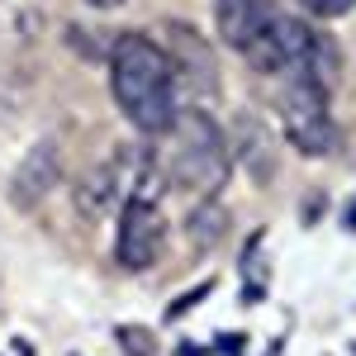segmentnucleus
Instances as JSON below:
<instances>
[{
  "label": "nucleus",
  "mask_w": 356,
  "mask_h": 356,
  "mask_svg": "<svg viewBox=\"0 0 356 356\" xmlns=\"http://www.w3.org/2000/svg\"><path fill=\"white\" fill-rule=\"evenodd\" d=\"M110 90L114 105L129 114L138 134H166L176 124V67L166 57L162 43L143 38V33H119L110 48Z\"/></svg>",
  "instance_id": "obj_1"
},
{
  "label": "nucleus",
  "mask_w": 356,
  "mask_h": 356,
  "mask_svg": "<svg viewBox=\"0 0 356 356\" xmlns=\"http://www.w3.org/2000/svg\"><path fill=\"white\" fill-rule=\"evenodd\" d=\"M166 134H171L166 181L176 191L195 195V200H214L219 186L228 181V166H233V147L223 138L219 119L204 110V105H191V110L176 114V124Z\"/></svg>",
  "instance_id": "obj_2"
},
{
  "label": "nucleus",
  "mask_w": 356,
  "mask_h": 356,
  "mask_svg": "<svg viewBox=\"0 0 356 356\" xmlns=\"http://www.w3.org/2000/svg\"><path fill=\"white\" fill-rule=\"evenodd\" d=\"M280 129H285L295 152L328 157L332 147H337V124H332V114H328V90L295 76L280 90Z\"/></svg>",
  "instance_id": "obj_3"
},
{
  "label": "nucleus",
  "mask_w": 356,
  "mask_h": 356,
  "mask_svg": "<svg viewBox=\"0 0 356 356\" xmlns=\"http://www.w3.org/2000/svg\"><path fill=\"white\" fill-rule=\"evenodd\" d=\"M166 247V219L157 200H124L119 204V233H114V257L129 271H147Z\"/></svg>",
  "instance_id": "obj_4"
},
{
  "label": "nucleus",
  "mask_w": 356,
  "mask_h": 356,
  "mask_svg": "<svg viewBox=\"0 0 356 356\" xmlns=\"http://www.w3.org/2000/svg\"><path fill=\"white\" fill-rule=\"evenodd\" d=\"M171 67H176V86H186V95L195 100H214L219 95V67H214V53L204 48V38L186 24H171Z\"/></svg>",
  "instance_id": "obj_5"
},
{
  "label": "nucleus",
  "mask_w": 356,
  "mask_h": 356,
  "mask_svg": "<svg viewBox=\"0 0 356 356\" xmlns=\"http://www.w3.org/2000/svg\"><path fill=\"white\" fill-rule=\"evenodd\" d=\"M57 176H62L57 147L53 143H33L24 157H19L15 176H10V204H15V209H38V204L57 191Z\"/></svg>",
  "instance_id": "obj_6"
},
{
  "label": "nucleus",
  "mask_w": 356,
  "mask_h": 356,
  "mask_svg": "<svg viewBox=\"0 0 356 356\" xmlns=\"http://www.w3.org/2000/svg\"><path fill=\"white\" fill-rule=\"evenodd\" d=\"M266 19H271V5H266V0H219V5H214L219 38L228 43V48H238V53L261 33Z\"/></svg>",
  "instance_id": "obj_7"
},
{
  "label": "nucleus",
  "mask_w": 356,
  "mask_h": 356,
  "mask_svg": "<svg viewBox=\"0 0 356 356\" xmlns=\"http://www.w3.org/2000/svg\"><path fill=\"white\" fill-rule=\"evenodd\" d=\"M76 204H81L90 219H100V214H110L114 204H124V157H119V147H114V157H105V162L81 181Z\"/></svg>",
  "instance_id": "obj_8"
},
{
  "label": "nucleus",
  "mask_w": 356,
  "mask_h": 356,
  "mask_svg": "<svg viewBox=\"0 0 356 356\" xmlns=\"http://www.w3.org/2000/svg\"><path fill=\"white\" fill-rule=\"evenodd\" d=\"M223 228H228V214H223L219 200H195L191 219H186V238H191L195 252H209L223 238Z\"/></svg>",
  "instance_id": "obj_9"
},
{
  "label": "nucleus",
  "mask_w": 356,
  "mask_h": 356,
  "mask_svg": "<svg viewBox=\"0 0 356 356\" xmlns=\"http://www.w3.org/2000/svg\"><path fill=\"white\" fill-rule=\"evenodd\" d=\"M119 342H124V352L129 356H152V332L147 328H134V323H124V328L114 332Z\"/></svg>",
  "instance_id": "obj_10"
},
{
  "label": "nucleus",
  "mask_w": 356,
  "mask_h": 356,
  "mask_svg": "<svg viewBox=\"0 0 356 356\" xmlns=\"http://www.w3.org/2000/svg\"><path fill=\"white\" fill-rule=\"evenodd\" d=\"M304 10L314 15V19H337V15H347L356 0H300Z\"/></svg>",
  "instance_id": "obj_11"
},
{
  "label": "nucleus",
  "mask_w": 356,
  "mask_h": 356,
  "mask_svg": "<svg viewBox=\"0 0 356 356\" xmlns=\"http://www.w3.org/2000/svg\"><path fill=\"white\" fill-rule=\"evenodd\" d=\"M209 290H214L209 280H204V285H195L191 295H181V300H176V304H171V309H166V318H181V314H186V309H195V300H204Z\"/></svg>",
  "instance_id": "obj_12"
},
{
  "label": "nucleus",
  "mask_w": 356,
  "mask_h": 356,
  "mask_svg": "<svg viewBox=\"0 0 356 356\" xmlns=\"http://www.w3.org/2000/svg\"><path fill=\"white\" fill-rule=\"evenodd\" d=\"M219 352H228V356H243V332H233V337H219Z\"/></svg>",
  "instance_id": "obj_13"
},
{
  "label": "nucleus",
  "mask_w": 356,
  "mask_h": 356,
  "mask_svg": "<svg viewBox=\"0 0 356 356\" xmlns=\"http://www.w3.org/2000/svg\"><path fill=\"white\" fill-rule=\"evenodd\" d=\"M90 5H100V10H114V5H124V0H90Z\"/></svg>",
  "instance_id": "obj_14"
},
{
  "label": "nucleus",
  "mask_w": 356,
  "mask_h": 356,
  "mask_svg": "<svg viewBox=\"0 0 356 356\" xmlns=\"http://www.w3.org/2000/svg\"><path fill=\"white\" fill-rule=\"evenodd\" d=\"M271 356H280V342H275V347H271Z\"/></svg>",
  "instance_id": "obj_15"
}]
</instances>
